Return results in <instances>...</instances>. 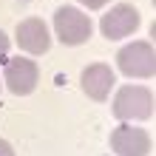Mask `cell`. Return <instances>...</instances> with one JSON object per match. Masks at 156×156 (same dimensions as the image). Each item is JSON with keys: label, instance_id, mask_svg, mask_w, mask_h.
Returning <instances> with one entry per match:
<instances>
[{"label": "cell", "instance_id": "obj_10", "mask_svg": "<svg viewBox=\"0 0 156 156\" xmlns=\"http://www.w3.org/2000/svg\"><path fill=\"white\" fill-rule=\"evenodd\" d=\"M80 3H82V6H88V9H102L108 0H80Z\"/></svg>", "mask_w": 156, "mask_h": 156}, {"label": "cell", "instance_id": "obj_5", "mask_svg": "<svg viewBox=\"0 0 156 156\" xmlns=\"http://www.w3.org/2000/svg\"><path fill=\"white\" fill-rule=\"evenodd\" d=\"M111 148L119 156H148L153 151V139L148 131L133 125H122L111 133Z\"/></svg>", "mask_w": 156, "mask_h": 156}, {"label": "cell", "instance_id": "obj_1", "mask_svg": "<svg viewBox=\"0 0 156 156\" xmlns=\"http://www.w3.org/2000/svg\"><path fill=\"white\" fill-rule=\"evenodd\" d=\"M116 119H151L153 116V91L142 85H122L111 105Z\"/></svg>", "mask_w": 156, "mask_h": 156}, {"label": "cell", "instance_id": "obj_11", "mask_svg": "<svg viewBox=\"0 0 156 156\" xmlns=\"http://www.w3.org/2000/svg\"><path fill=\"white\" fill-rule=\"evenodd\" d=\"M0 156H14L12 145H9V142H3V139H0Z\"/></svg>", "mask_w": 156, "mask_h": 156}, {"label": "cell", "instance_id": "obj_8", "mask_svg": "<svg viewBox=\"0 0 156 156\" xmlns=\"http://www.w3.org/2000/svg\"><path fill=\"white\" fill-rule=\"evenodd\" d=\"M111 88H114V71L105 62H94V66H88L82 71V91L91 99H97V102L108 99Z\"/></svg>", "mask_w": 156, "mask_h": 156}, {"label": "cell", "instance_id": "obj_3", "mask_svg": "<svg viewBox=\"0 0 156 156\" xmlns=\"http://www.w3.org/2000/svg\"><path fill=\"white\" fill-rule=\"evenodd\" d=\"M116 66L125 77H153V45L151 43H131L116 54Z\"/></svg>", "mask_w": 156, "mask_h": 156}, {"label": "cell", "instance_id": "obj_6", "mask_svg": "<svg viewBox=\"0 0 156 156\" xmlns=\"http://www.w3.org/2000/svg\"><path fill=\"white\" fill-rule=\"evenodd\" d=\"M37 80H40V71L29 57H12L6 62V85L12 94H17V97L31 94L37 88Z\"/></svg>", "mask_w": 156, "mask_h": 156}, {"label": "cell", "instance_id": "obj_4", "mask_svg": "<svg viewBox=\"0 0 156 156\" xmlns=\"http://www.w3.org/2000/svg\"><path fill=\"white\" fill-rule=\"evenodd\" d=\"M136 29H139V12L131 3H116L99 20V31L105 40H122L128 34H133Z\"/></svg>", "mask_w": 156, "mask_h": 156}, {"label": "cell", "instance_id": "obj_7", "mask_svg": "<svg viewBox=\"0 0 156 156\" xmlns=\"http://www.w3.org/2000/svg\"><path fill=\"white\" fill-rule=\"evenodd\" d=\"M14 40L29 54H45L51 48V34H48V29H45V23L37 20V17H29V20H23L20 26H17V37Z\"/></svg>", "mask_w": 156, "mask_h": 156}, {"label": "cell", "instance_id": "obj_9", "mask_svg": "<svg viewBox=\"0 0 156 156\" xmlns=\"http://www.w3.org/2000/svg\"><path fill=\"white\" fill-rule=\"evenodd\" d=\"M6 51H9V37H6V31H0V62L6 60Z\"/></svg>", "mask_w": 156, "mask_h": 156}, {"label": "cell", "instance_id": "obj_2", "mask_svg": "<svg viewBox=\"0 0 156 156\" xmlns=\"http://www.w3.org/2000/svg\"><path fill=\"white\" fill-rule=\"evenodd\" d=\"M54 31L62 45H82L91 37V20L71 6H60L54 12Z\"/></svg>", "mask_w": 156, "mask_h": 156}]
</instances>
